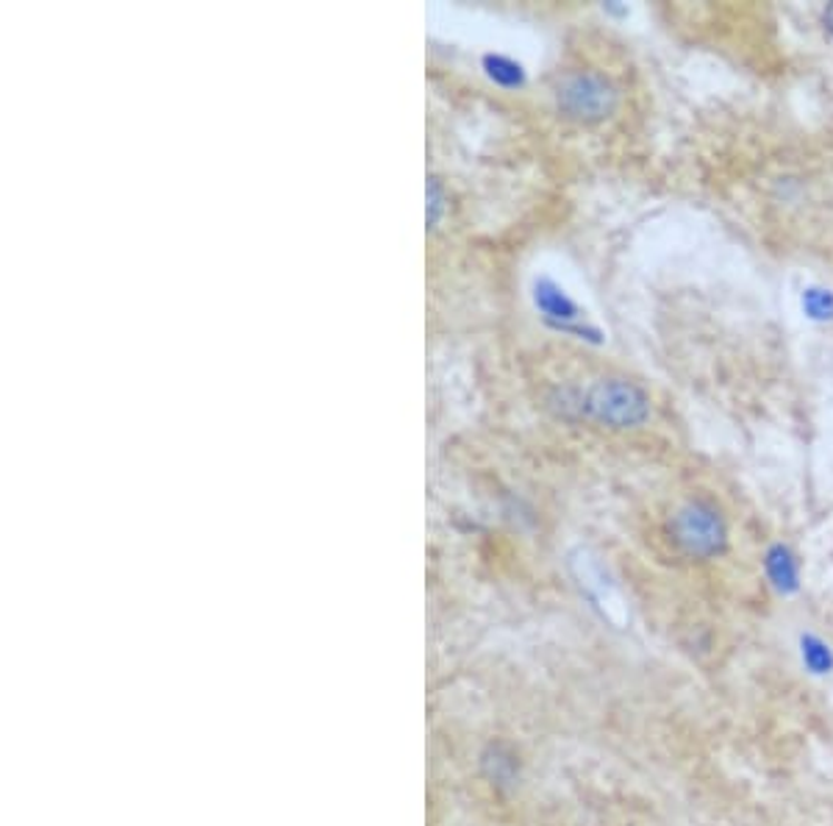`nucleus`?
<instances>
[{"instance_id": "obj_1", "label": "nucleus", "mask_w": 833, "mask_h": 826, "mask_svg": "<svg viewBox=\"0 0 833 826\" xmlns=\"http://www.w3.org/2000/svg\"><path fill=\"white\" fill-rule=\"evenodd\" d=\"M570 398L561 392V412L576 409L584 418L604 424L609 429H636L650 415V398L634 381L620 379V376H609V379L595 381L589 390L570 392Z\"/></svg>"}, {"instance_id": "obj_2", "label": "nucleus", "mask_w": 833, "mask_h": 826, "mask_svg": "<svg viewBox=\"0 0 833 826\" xmlns=\"http://www.w3.org/2000/svg\"><path fill=\"white\" fill-rule=\"evenodd\" d=\"M669 543L684 560L708 562L728 546V526L712 502L692 498L669 518Z\"/></svg>"}, {"instance_id": "obj_3", "label": "nucleus", "mask_w": 833, "mask_h": 826, "mask_svg": "<svg viewBox=\"0 0 833 826\" xmlns=\"http://www.w3.org/2000/svg\"><path fill=\"white\" fill-rule=\"evenodd\" d=\"M556 104L576 123H600L617 109V89L600 72H572L556 87Z\"/></svg>"}, {"instance_id": "obj_4", "label": "nucleus", "mask_w": 833, "mask_h": 826, "mask_svg": "<svg viewBox=\"0 0 833 826\" xmlns=\"http://www.w3.org/2000/svg\"><path fill=\"white\" fill-rule=\"evenodd\" d=\"M533 303H537L539 312L556 325V329L565 331H578L584 334L581 325H576V320L581 318V309L572 298H567V292L559 284H553L550 279H539L533 284Z\"/></svg>"}, {"instance_id": "obj_5", "label": "nucleus", "mask_w": 833, "mask_h": 826, "mask_svg": "<svg viewBox=\"0 0 833 826\" xmlns=\"http://www.w3.org/2000/svg\"><path fill=\"white\" fill-rule=\"evenodd\" d=\"M481 67L483 72H487L489 81H494L498 87L514 89L526 84V70H522L520 61L509 59V56L503 54H487L481 59Z\"/></svg>"}, {"instance_id": "obj_6", "label": "nucleus", "mask_w": 833, "mask_h": 826, "mask_svg": "<svg viewBox=\"0 0 833 826\" xmlns=\"http://www.w3.org/2000/svg\"><path fill=\"white\" fill-rule=\"evenodd\" d=\"M425 201H428V204H425V229H428V232H433V229L442 223L444 210H448V206H444V201H448V198H444V190H442V184H439V178H433V176L428 178Z\"/></svg>"}, {"instance_id": "obj_7", "label": "nucleus", "mask_w": 833, "mask_h": 826, "mask_svg": "<svg viewBox=\"0 0 833 826\" xmlns=\"http://www.w3.org/2000/svg\"><path fill=\"white\" fill-rule=\"evenodd\" d=\"M823 20H825V28H829V31L833 33V3L829 6V9H825V14H823Z\"/></svg>"}]
</instances>
